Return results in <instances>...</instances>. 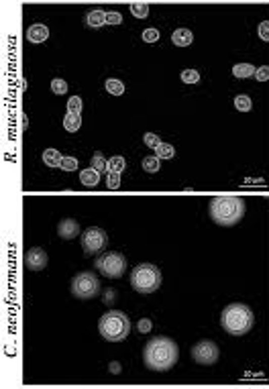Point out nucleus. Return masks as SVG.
I'll return each mask as SVG.
<instances>
[{"mask_svg":"<svg viewBox=\"0 0 269 389\" xmlns=\"http://www.w3.org/2000/svg\"><path fill=\"white\" fill-rule=\"evenodd\" d=\"M104 88H106V92H109L111 96H123L125 94V84L121 82V80H117V78H109L104 82Z\"/></svg>","mask_w":269,"mask_h":389,"instance_id":"6ab92c4d","label":"nucleus"},{"mask_svg":"<svg viewBox=\"0 0 269 389\" xmlns=\"http://www.w3.org/2000/svg\"><path fill=\"white\" fill-rule=\"evenodd\" d=\"M131 287L137 294H155L161 287V271L153 263H141L131 271Z\"/></svg>","mask_w":269,"mask_h":389,"instance_id":"39448f33","label":"nucleus"},{"mask_svg":"<svg viewBox=\"0 0 269 389\" xmlns=\"http://www.w3.org/2000/svg\"><path fill=\"white\" fill-rule=\"evenodd\" d=\"M80 181H82L86 187H96V185L100 183V171H96L94 167L82 169V171H80Z\"/></svg>","mask_w":269,"mask_h":389,"instance_id":"dca6fc26","label":"nucleus"},{"mask_svg":"<svg viewBox=\"0 0 269 389\" xmlns=\"http://www.w3.org/2000/svg\"><path fill=\"white\" fill-rule=\"evenodd\" d=\"M58 234H60V238H64V240H72V238L80 236L82 230H80L78 220H74V218H64V220L58 224Z\"/></svg>","mask_w":269,"mask_h":389,"instance_id":"9b49d317","label":"nucleus"},{"mask_svg":"<svg viewBox=\"0 0 269 389\" xmlns=\"http://www.w3.org/2000/svg\"><path fill=\"white\" fill-rule=\"evenodd\" d=\"M115 302V289H106L104 291V304H113Z\"/></svg>","mask_w":269,"mask_h":389,"instance_id":"e433bc0d","label":"nucleus"},{"mask_svg":"<svg viewBox=\"0 0 269 389\" xmlns=\"http://www.w3.org/2000/svg\"><path fill=\"white\" fill-rule=\"evenodd\" d=\"M51 92L58 94V96L68 94V82L62 80V78H53V80H51Z\"/></svg>","mask_w":269,"mask_h":389,"instance_id":"a878e982","label":"nucleus"},{"mask_svg":"<svg viewBox=\"0 0 269 389\" xmlns=\"http://www.w3.org/2000/svg\"><path fill=\"white\" fill-rule=\"evenodd\" d=\"M96 269L104 275V277H111V279H119L125 275L127 271V259L123 253L119 251H111V253H104L100 255L96 261H94Z\"/></svg>","mask_w":269,"mask_h":389,"instance_id":"0eeeda50","label":"nucleus"},{"mask_svg":"<svg viewBox=\"0 0 269 389\" xmlns=\"http://www.w3.org/2000/svg\"><path fill=\"white\" fill-rule=\"evenodd\" d=\"M172 43L176 47H190L194 43V33L190 29H186V27H180V29H176L172 33Z\"/></svg>","mask_w":269,"mask_h":389,"instance_id":"ddd939ff","label":"nucleus"},{"mask_svg":"<svg viewBox=\"0 0 269 389\" xmlns=\"http://www.w3.org/2000/svg\"><path fill=\"white\" fill-rule=\"evenodd\" d=\"M41 157H43V163H45L47 167H60V165H62V159H64V155H62L58 149H53V147H47Z\"/></svg>","mask_w":269,"mask_h":389,"instance_id":"2eb2a0df","label":"nucleus"},{"mask_svg":"<svg viewBox=\"0 0 269 389\" xmlns=\"http://www.w3.org/2000/svg\"><path fill=\"white\" fill-rule=\"evenodd\" d=\"M80 242H82V251L86 255H96L109 245V234L98 226H90L80 234Z\"/></svg>","mask_w":269,"mask_h":389,"instance_id":"6e6552de","label":"nucleus"},{"mask_svg":"<svg viewBox=\"0 0 269 389\" xmlns=\"http://www.w3.org/2000/svg\"><path fill=\"white\" fill-rule=\"evenodd\" d=\"M141 165H143V171H147V173H157V171L161 169V159L155 157V155H149V157L143 159Z\"/></svg>","mask_w":269,"mask_h":389,"instance_id":"5701e85b","label":"nucleus"},{"mask_svg":"<svg viewBox=\"0 0 269 389\" xmlns=\"http://www.w3.org/2000/svg\"><path fill=\"white\" fill-rule=\"evenodd\" d=\"M84 108V102L80 96H72V98H68V112H74V114H80Z\"/></svg>","mask_w":269,"mask_h":389,"instance_id":"cd10ccee","label":"nucleus"},{"mask_svg":"<svg viewBox=\"0 0 269 389\" xmlns=\"http://www.w3.org/2000/svg\"><path fill=\"white\" fill-rule=\"evenodd\" d=\"M159 37H161V33H159V29H155V27H147V29L141 33V39H143L145 43H155V41H159Z\"/></svg>","mask_w":269,"mask_h":389,"instance_id":"bb28decb","label":"nucleus"},{"mask_svg":"<svg viewBox=\"0 0 269 389\" xmlns=\"http://www.w3.org/2000/svg\"><path fill=\"white\" fill-rule=\"evenodd\" d=\"M125 167H127V161H125V157H123V155H115V157H111V159H109V171H113V173H121V175H123Z\"/></svg>","mask_w":269,"mask_h":389,"instance_id":"b1692460","label":"nucleus"},{"mask_svg":"<svg viewBox=\"0 0 269 389\" xmlns=\"http://www.w3.org/2000/svg\"><path fill=\"white\" fill-rule=\"evenodd\" d=\"M180 78H182L184 84H198L200 82V72L198 70H184Z\"/></svg>","mask_w":269,"mask_h":389,"instance_id":"c85d7f7f","label":"nucleus"},{"mask_svg":"<svg viewBox=\"0 0 269 389\" xmlns=\"http://www.w3.org/2000/svg\"><path fill=\"white\" fill-rule=\"evenodd\" d=\"M192 359L198 363V365H204V367H210V365H217L219 359H221V351L217 347V343L204 338V340H198V343L192 347Z\"/></svg>","mask_w":269,"mask_h":389,"instance_id":"1a4fd4ad","label":"nucleus"},{"mask_svg":"<svg viewBox=\"0 0 269 389\" xmlns=\"http://www.w3.org/2000/svg\"><path fill=\"white\" fill-rule=\"evenodd\" d=\"M64 171H76L80 167V161L76 157H64L62 159V165H60Z\"/></svg>","mask_w":269,"mask_h":389,"instance_id":"2f4dec72","label":"nucleus"},{"mask_svg":"<svg viewBox=\"0 0 269 389\" xmlns=\"http://www.w3.org/2000/svg\"><path fill=\"white\" fill-rule=\"evenodd\" d=\"M49 39V27L43 23H35L27 29V41L29 43H43Z\"/></svg>","mask_w":269,"mask_h":389,"instance_id":"f8f14e48","label":"nucleus"},{"mask_svg":"<svg viewBox=\"0 0 269 389\" xmlns=\"http://www.w3.org/2000/svg\"><path fill=\"white\" fill-rule=\"evenodd\" d=\"M255 66L253 63H237L233 66V76L237 80H247V78H253L255 76Z\"/></svg>","mask_w":269,"mask_h":389,"instance_id":"f3484780","label":"nucleus"},{"mask_svg":"<svg viewBox=\"0 0 269 389\" xmlns=\"http://www.w3.org/2000/svg\"><path fill=\"white\" fill-rule=\"evenodd\" d=\"M106 187H109V189H119L121 187V173H113V171L106 173Z\"/></svg>","mask_w":269,"mask_h":389,"instance_id":"7c9ffc66","label":"nucleus"},{"mask_svg":"<svg viewBox=\"0 0 269 389\" xmlns=\"http://www.w3.org/2000/svg\"><path fill=\"white\" fill-rule=\"evenodd\" d=\"M80 126H82V116H80V114L68 112V114L64 116V128H66L68 133H78Z\"/></svg>","mask_w":269,"mask_h":389,"instance_id":"a211bd4d","label":"nucleus"},{"mask_svg":"<svg viewBox=\"0 0 269 389\" xmlns=\"http://www.w3.org/2000/svg\"><path fill=\"white\" fill-rule=\"evenodd\" d=\"M208 212L219 226H235L245 216V200L241 196H233V193L214 196L208 204Z\"/></svg>","mask_w":269,"mask_h":389,"instance_id":"f03ea898","label":"nucleus"},{"mask_svg":"<svg viewBox=\"0 0 269 389\" xmlns=\"http://www.w3.org/2000/svg\"><path fill=\"white\" fill-rule=\"evenodd\" d=\"M47 253L41 249V247H33V249H29L27 251V255H25V265H27V269L29 271H41V269H45L47 267Z\"/></svg>","mask_w":269,"mask_h":389,"instance_id":"9d476101","label":"nucleus"},{"mask_svg":"<svg viewBox=\"0 0 269 389\" xmlns=\"http://www.w3.org/2000/svg\"><path fill=\"white\" fill-rule=\"evenodd\" d=\"M221 326L231 336H243L255 326V314L247 304L233 302L221 312Z\"/></svg>","mask_w":269,"mask_h":389,"instance_id":"7ed1b4c3","label":"nucleus"},{"mask_svg":"<svg viewBox=\"0 0 269 389\" xmlns=\"http://www.w3.org/2000/svg\"><path fill=\"white\" fill-rule=\"evenodd\" d=\"M111 371L117 375V373H121V365L119 363H111Z\"/></svg>","mask_w":269,"mask_h":389,"instance_id":"4c0bfd02","label":"nucleus"},{"mask_svg":"<svg viewBox=\"0 0 269 389\" xmlns=\"http://www.w3.org/2000/svg\"><path fill=\"white\" fill-rule=\"evenodd\" d=\"M129 11L135 19H147L149 17V5L147 3H135L129 7Z\"/></svg>","mask_w":269,"mask_h":389,"instance_id":"393cba45","label":"nucleus"},{"mask_svg":"<svg viewBox=\"0 0 269 389\" xmlns=\"http://www.w3.org/2000/svg\"><path fill=\"white\" fill-rule=\"evenodd\" d=\"M90 167H94V169H96V171H100V173H109V159H106L100 151H96V153L92 155Z\"/></svg>","mask_w":269,"mask_h":389,"instance_id":"aec40b11","label":"nucleus"},{"mask_svg":"<svg viewBox=\"0 0 269 389\" xmlns=\"http://www.w3.org/2000/svg\"><path fill=\"white\" fill-rule=\"evenodd\" d=\"M235 108L239 112H249V110H253V100L247 94H239V96H235Z\"/></svg>","mask_w":269,"mask_h":389,"instance_id":"4be33fe9","label":"nucleus"},{"mask_svg":"<svg viewBox=\"0 0 269 389\" xmlns=\"http://www.w3.org/2000/svg\"><path fill=\"white\" fill-rule=\"evenodd\" d=\"M98 332L106 343H123L131 332V320L121 310H109L98 320Z\"/></svg>","mask_w":269,"mask_h":389,"instance_id":"20e7f679","label":"nucleus"},{"mask_svg":"<svg viewBox=\"0 0 269 389\" xmlns=\"http://www.w3.org/2000/svg\"><path fill=\"white\" fill-rule=\"evenodd\" d=\"M143 143L147 145L149 149H157L164 141H161V139H159V135H155V133H145V135H143Z\"/></svg>","mask_w":269,"mask_h":389,"instance_id":"c756f323","label":"nucleus"},{"mask_svg":"<svg viewBox=\"0 0 269 389\" xmlns=\"http://www.w3.org/2000/svg\"><path fill=\"white\" fill-rule=\"evenodd\" d=\"M100 294V279L92 271H80L72 279V296L78 300H92Z\"/></svg>","mask_w":269,"mask_h":389,"instance_id":"423d86ee","label":"nucleus"},{"mask_svg":"<svg viewBox=\"0 0 269 389\" xmlns=\"http://www.w3.org/2000/svg\"><path fill=\"white\" fill-rule=\"evenodd\" d=\"M86 25H88L90 29H100V27H104V25H106V13H104L102 9L90 11V13L86 15Z\"/></svg>","mask_w":269,"mask_h":389,"instance_id":"4468645a","label":"nucleus"},{"mask_svg":"<svg viewBox=\"0 0 269 389\" xmlns=\"http://www.w3.org/2000/svg\"><path fill=\"white\" fill-rule=\"evenodd\" d=\"M123 23V15L117 13V11H111L106 13V25H121Z\"/></svg>","mask_w":269,"mask_h":389,"instance_id":"72a5a7b5","label":"nucleus"},{"mask_svg":"<svg viewBox=\"0 0 269 389\" xmlns=\"http://www.w3.org/2000/svg\"><path fill=\"white\" fill-rule=\"evenodd\" d=\"M151 328H153V322H151L149 318H141V320H139V324H137V330H139L141 334L151 332Z\"/></svg>","mask_w":269,"mask_h":389,"instance_id":"c9c22d12","label":"nucleus"},{"mask_svg":"<svg viewBox=\"0 0 269 389\" xmlns=\"http://www.w3.org/2000/svg\"><path fill=\"white\" fill-rule=\"evenodd\" d=\"M178 357H180L178 343L170 336H155L143 349V363L149 371L155 373L172 371L178 363Z\"/></svg>","mask_w":269,"mask_h":389,"instance_id":"f257e3e1","label":"nucleus"},{"mask_svg":"<svg viewBox=\"0 0 269 389\" xmlns=\"http://www.w3.org/2000/svg\"><path fill=\"white\" fill-rule=\"evenodd\" d=\"M257 82H269V66H259L253 76Z\"/></svg>","mask_w":269,"mask_h":389,"instance_id":"473e14b6","label":"nucleus"},{"mask_svg":"<svg viewBox=\"0 0 269 389\" xmlns=\"http://www.w3.org/2000/svg\"><path fill=\"white\" fill-rule=\"evenodd\" d=\"M155 157H159V159H174L176 157V147L172 143H161L159 147L155 149Z\"/></svg>","mask_w":269,"mask_h":389,"instance_id":"412c9836","label":"nucleus"},{"mask_svg":"<svg viewBox=\"0 0 269 389\" xmlns=\"http://www.w3.org/2000/svg\"><path fill=\"white\" fill-rule=\"evenodd\" d=\"M257 33H259V37H261L263 41L269 43V21H261L259 27H257Z\"/></svg>","mask_w":269,"mask_h":389,"instance_id":"f704fd0d","label":"nucleus"}]
</instances>
